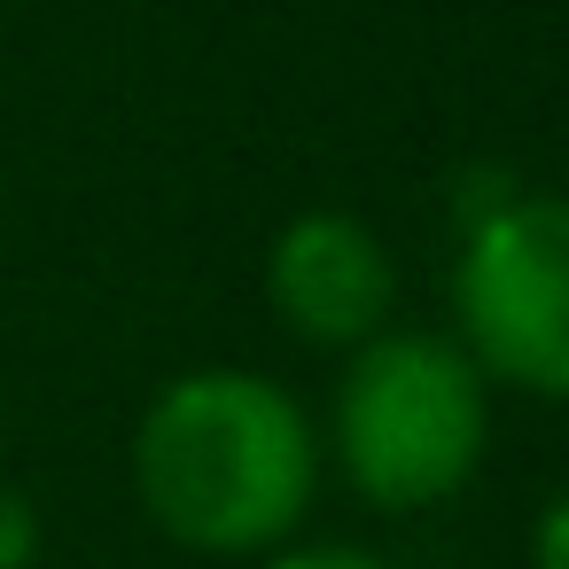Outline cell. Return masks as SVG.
I'll list each match as a JSON object with an SVG mask.
<instances>
[{
	"mask_svg": "<svg viewBox=\"0 0 569 569\" xmlns=\"http://www.w3.org/2000/svg\"><path fill=\"white\" fill-rule=\"evenodd\" d=\"M320 460L312 413L258 367L172 375L141 406L126 452L149 530L203 561L281 553L312 515Z\"/></svg>",
	"mask_w": 569,
	"mask_h": 569,
	"instance_id": "obj_1",
	"label": "cell"
},
{
	"mask_svg": "<svg viewBox=\"0 0 569 569\" xmlns=\"http://www.w3.org/2000/svg\"><path fill=\"white\" fill-rule=\"evenodd\" d=\"M343 483L382 515H429L460 499L491 452V382L437 328H382L343 351L328 445Z\"/></svg>",
	"mask_w": 569,
	"mask_h": 569,
	"instance_id": "obj_2",
	"label": "cell"
},
{
	"mask_svg": "<svg viewBox=\"0 0 569 569\" xmlns=\"http://www.w3.org/2000/svg\"><path fill=\"white\" fill-rule=\"evenodd\" d=\"M452 320L483 382L569 406V196L522 188L460 234Z\"/></svg>",
	"mask_w": 569,
	"mask_h": 569,
	"instance_id": "obj_3",
	"label": "cell"
},
{
	"mask_svg": "<svg viewBox=\"0 0 569 569\" xmlns=\"http://www.w3.org/2000/svg\"><path fill=\"white\" fill-rule=\"evenodd\" d=\"M266 305L312 351H359L398 312V258L359 211H297L266 250Z\"/></svg>",
	"mask_w": 569,
	"mask_h": 569,
	"instance_id": "obj_4",
	"label": "cell"
},
{
	"mask_svg": "<svg viewBox=\"0 0 569 569\" xmlns=\"http://www.w3.org/2000/svg\"><path fill=\"white\" fill-rule=\"evenodd\" d=\"M258 569H398V561L375 553V546H343V538H328V546H281V553H266Z\"/></svg>",
	"mask_w": 569,
	"mask_h": 569,
	"instance_id": "obj_5",
	"label": "cell"
},
{
	"mask_svg": "<svg viewBox=\"0 0 569 569\" xmlns=\"http://www.w3.org/2000/svg\"><path fill=\"white\" fill-rule=\"evenodd\" d=\"M32 553H40V515L24 491L0 483V569H32Z\"/></svg>",
	"mask_w": 569,
	"mask_h": 569,
	"instance_id": "obj_6",
	"label": "cell"
},
{
	"mask_svg": "<svg viewBox=\"0 0 569 569\" xmlns=\"http://www.w3.org/2000/svg\"><path fill=\"white\" fill-rule=\"evenodd\" d=\"M530 569H569V483L538 507L530 522Z\"/></svg>",
	"mask_w": 569,
	"mask_h": 569,
	"instance_id": "obj_7",
	"label": "cell"
},
{
	"mask_svg": "<svg viewBox=\"0 0 569 569\" xmlns=\"http://www.w3.org/2000/svg\"><path fill=\"white\" fill-rule=\"evenodd\" d=\"M0 483H9V429H0Z\"/></svg>",
	"mask_w": 569,
	"mask_h": 569,
	"instance_id": "obj_8",
	"label": "cell"
}]
</instances>
